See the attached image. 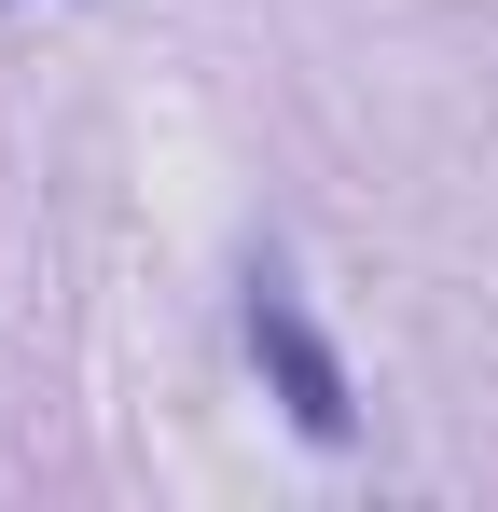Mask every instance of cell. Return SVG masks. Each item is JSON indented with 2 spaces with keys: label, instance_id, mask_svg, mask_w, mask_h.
<instances>
[{
  "label": "cell",
  "instance_id": "cell-1",
  "mask_svg": "<svg viewBox=\"0 0 498 512\" xmlns=\"http://www.w3.org/2000/svg\"><path fill=\"white\" fill-rule=\"evenodd\" d=\"M249 360L277 374V402H291V429H305V443H346V429H360V402H346V360H332V333L305 319L291 263H249Z\"/></svg>",
  "mask_w": 498,
  "mask_h": 512
}]
</instances>
